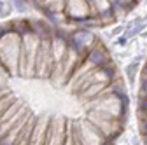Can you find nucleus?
Listing matches in <instances>:
<instances>
[{
    "label": "nucleus",
    "instance_id": "4",
    "mask_svg": "<svg viewBox=\"0 0 147 145\" xmlns=\"http://www.w3.org/2000/svg\"><path fill=\"white\" fill-rule=\"evenodd\" d=\"M11 4H12V7H16V11L18 12H26L28 11V2H26V0H11Z\"/></svg>",
    "mask_w": 147,
    "mask_h": 145
},
{
    "label": "nucleus",
    "instance_id": "2",
    "mask_svg": "<svg viewBox=\"0 0 147 145\" xmlns=\"http://www.w3.org/2000/svg\"><path fill=\"white\" fill-rule=\"evenodd\" d=\"M137 72H138V61H133V63H130V65L126 66V70H124V74H126L128 81H130L131 84L135 82V77H137Z\"/></svg>",
    "mask_w": 147,
    "mask_h": 145
},
{
    "label": "nucleus",
    "instance_id": "3",
    "mask_svg": "<svg viewBox=\"0 0 147 145\" xmlns=\"http://www.w3.org/2000/svg\"><path fill=\"white\" fill-rule=\"evenodd\" d=\"M12 11H14V7H12V4L9 2V0H0V17L11 16Z\"/></svg>",
    "mask_w": 147,
    "mask_h": 145
},
{
    "label": "nucleus",
    "instance_id": "5",
    "mask_svg": "<svg viewBox=\"0 0 147 145\" xmlns=\"http://www.w3.org/2000/svg\"><path fill=\"white\" fill-rule=\"evenodd\" d=\"M128 40H130V39H128L126 35L123 33L121 37H117V39H116V46H117V47H126V46H128Z\"/></svg>",
    "mask_w": 147,
    "mask_h": 145
},
{
    "label": "nucleus",
    "instance_id": "1",
    "mask_svg": "<svg viewBox=\"0 0 147 145\" xmlns=\"http://www.w3.org/2000/svg\"><path fill=\"white\" fill-rule=\"evenodd\" d=\"M44 19L68 28H102L126 16L142 0H26Z\"/></svg>",
    "mask_w": 147,
    "mask_h": 145
}]
</instances>
